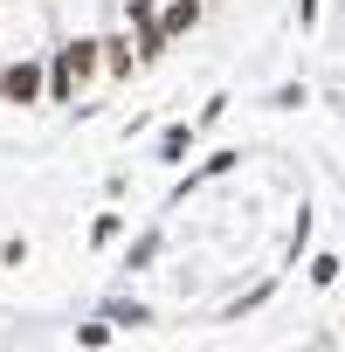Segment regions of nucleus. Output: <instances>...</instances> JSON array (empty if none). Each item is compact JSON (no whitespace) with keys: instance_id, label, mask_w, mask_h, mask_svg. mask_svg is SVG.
Masks as SVG:
<instances>
[{"instance_id":"nucleus-11","label":"nucleus","mask_w":345,"mask_h":352,"mask_svg":"<svg viewBox=\"0 0 345 352\" xmlns=\"http://www.w3.org/2000/svg\"><path fill=\"white\" fill-rule=\"evenodd\" d=\"M118 338V324L111 318H90V324H76V345H111Z\"/></svg>"},{"instance_id":"nucleus-16","label":"nucleus","mask_w":345,"mask_h":352,"mask_svg":"<svg viewBox=\"0 0 345 352\" xmlns=\"http://www.w3.org/2000/svg\"><path fill=\"white\" fill-rule=\"evenodd\" d=\"M0 263L21 270V263H28V242H21V235H8V242H0Z\"/></svg>"},{"instance_id":"nucleus-9","label":"nucleus","mask_w":345,"mask_h":352,"mask_svg":"<svg viewBox=\"0 0 345 352\" xmlns=\"http://www.w3.org/2000/svg\"><path fill=\"white\" fill-rule=\"evenodd\" d=\"M111 242H124V214H118V208H104V214L90 221V249H111Z\"/></svg>"},{"instance_id":"nucleus-10","label":"nucleus","mask_w":345,"mask_h":352,"mask_svg":"<svg viewBox=\"0 0 345 352\" xmlns=\"http://www.w3.org/2000/svg\"><path fill=\"white\" fill-rule=\"evenodd\" d=\"M159 249H166V235H159V228H152V235H138V242L124 249V270H152V263H159Z\"/></svg>"},{"instance_id":"nucleus-2","label":"nucleus","mask_w":345,"mask_h":352,"mask_svg":"<svg viewBox=\"0 0 345 352\" xmlns=\"http://www.w3.org/2000/svg\"><path fill=\"white\" fill-rule=\"evenodd\" d=\"M235 166H242V152H235V145H221V152H208V159H201V166L187 173V180L172 187V208H180V201H187L194 187H208V180H221V173H235Z\"/></svg>"},{"instance_id":"nucleus-4","label":"nucleus","mask_w":345,"mask_h":352,"mask_svg":"<svg viewBox=\"0 0 345 352\" xmlns=\"http://www.w3.org/2000/svg\"><path fill=\"white\" fill-rule=\"evenodd\" d=\"M104 69H111L118 83L138 76V69H145V63H138V42H131V35H104Z\"/></svg>"},{"instance_id":"nucleus-17","label":"nucleus","mask_w":345,"mask_h":352,"mask_svg":"<svg viewBox=\"0 0 345 352\" xmlns=\"http://www.w3.org/2000/svg\"><path fill=\"white\" fill-rule=\"evenodd\" d=\"M159 8H152V0H124V28H138V21H152Z\"/></svg>"},{"instance_id":"nucleus-7","label":"nucleus","mask_w":345,"mask_h":352,"mask_svg":"<svg viewBox=\"0 0 345 352\" xmlns=\"http://www.w3.org/2000/svg\"><path fill=\"white\" fill-rule=\"evenodd\" d=\"M49 104H76V69H69L63 49L49 56Z\"/></svg>"},{"instance_id":"nucleus-13","label":"nucleus","mask_w":345,"mask_h":352,"mask_svg":"<svg viewBox=\"0 0 345 352\" xmlns=\"http://www.w3.org/2000/svg\"><path fill=\"white\" fill-rule=\"evenodd\" d=\"M228 104H235V97H221V90H214V97L201 104V118H194V124H201V131H208V124H221V118H228Z\"/></svg>"},{"instance_id":"nucleus-12","label":"nucleus","mask_w":345,"mask_h":352,"mask_svg":"<svg viewBox=\"0 0 345 352\" xmlns=\"http://www.w3.org/2000/svg\"><path fill=\"white\" fill-rule=\"evenodd\" d=\"M297 104H311V90H304V83H283V90H269V111H297Z\"/></svg>"},{"instance_id":"nucleus-8","label":"nucleus","mask_w":345,"mask_h":352,"mask_svg":"<svg viewBox=\"0 0 345 352\" xmlns=\"http://www.w3.org/2000/svg\"><path fill=\"white\" fill-rule=\"evenodd\" d=\"M104 318H111L118 331H138V324H152V304H138V297H111Z\"/></svg>"},{"instance_id":"nucleus-6","label":"nucleus","mask_w":345,"mask_h":352,"mask_svg":"<svg viewBox=\"0 0 345 352\" xmlns=\"http://www.w3.org/2000/svg\"><path fill=\"white\" fill-rule=\"evenodd\" d=\"M201 14H208V0H166V14H159V21H166V35H172V42H180V35H194V28H201Z\"/></svg>"},{"instance_id":"nucleus-3","label":"nucleus","mask_w":345,"mask_h":352,"mask_svg":"<svg viewBox=\"0 0 345 352\" xmlns=\"http://www.w3.org/2000/svg\"><path fill=\"white\" fill-rule=\"evenodd\" d=\"M63 56H69L76 83H90V76L104 69V42H97V35H69V42H63Z\"/></svg>"},{"instance_id":"nucleus-15","label":"nucleus","mask_w":345,"mask_h":352,"mask_svg":"<svg viewBox=\"0 0 345 352\" xmlns=\"http://www.w3.org/2000/svg\"><path fill=\"white\" fill-rule=\"evenodd\" d=\"M311 283L331 290V283H338V256H311Z\"/></svg>"},{"instance_id":"nucleus-1","label":"nucleus","mask_w":345,"mask_h":352,"mask_svg":"<svg viewBox=\"0 0 345 352\" xmlns=\"http://www.w3.org/2000/svg\"><path fill=\"white\" fill-rule=\"evenodd\" d=\"M42 97H49V69H42L35 56H14L8 69H0V104H21V111H28V104H42Z\"/></svg>"},{"instance_id":"nucleus-14","label":"nucleus","mask_w":345,"mask_h":352,"mask_svg":"<svg viewBox=\"0 0 345 352\" xmlns=\"http://www.w3.org/2000/svg\"><path fill=\"white\" fill-rule=\"evenodd\" d=\"M304 242H311V214L297 208V228H290V249H283V263H297V256H304Z\"/></svg>"},{"instance_id":"nucleus-5","label":"nucleus","mask_w":345,"mask_h":352,"mask_svg":"<svg viewBox=\"0 0 345 352\" xmlns=\"http://www.w3.org/2000/svg\"><path fill=\"white\" fill-rule=\"evenodd\" d=\"M194 138H201V124H166V131H159V166H187Z\"/></svg>"}]
</instances>
